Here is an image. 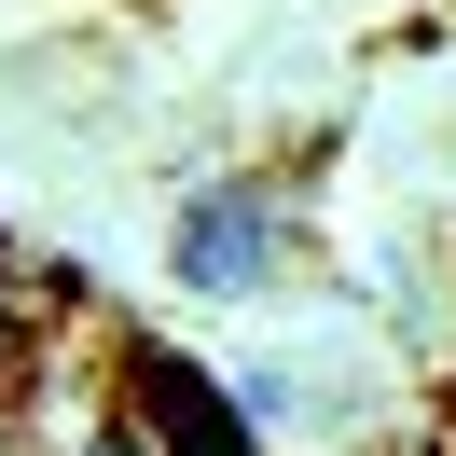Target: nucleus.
<instances>
[{
	"instance_id": "nucleus-1",
	"label": "nucleus",
	"mask_w": 456,
	"mask_h": 456,
	"mask_svg": "<svg viewBox=\"0 0 456 456\" xmlns=\"http://www.w3.org/2000/svg\"><path fill=\"white\" fill-rule=\"evenodd\" d=\"M167 277L194 290V305H263V290L290 277V208L263 194V180H208L167 222Z\"/></svg>"
},
{
	"instance_id": "nucleus-2",
	"label": "nucleus",
	"mask_w": 456,
	"mask_h": 456,
	"mask_svg": "<svg viewBox=\"0 0 456 456\" xmlns=\"http://www.w3.org/2000/svg\"><path fill=\"white\" fill-rule=\"evenodd\" d=\"M125 415H139L152 456H263V415L180 346H125Z\"/></svg>"
},
{
	"instance_id": "nucleus-3",
	"label": "nucleus",
	"mask_w": 456,
	"mask_h": 456,
	"mask_svg": "<svg viewBox=\"0 0 456 456\" xmlns=\"http://www.w3.org/2000/svg\"><path fill=\"white\" fill-rule=\"evenodd\" d=\"M28 360H42V332H28V305H14V290H0V401L28 387Z\"/></svg>"
},
{
	"instance_id": "nucleus-4",
	"label": "nucleus",
	"mask_w": 456,
	"mask_h": 456,
	"mask_svg": "<svg viewBox=\"0 0 456 456\" xmlns=\"http://www.w3.org/2000/svg\"><path fill=\"white\" fill-rule=\"evenodd\" d=\"M69 456H152V443H139V415H84V428H69Z\"/></svg>"
}]
</instances>
